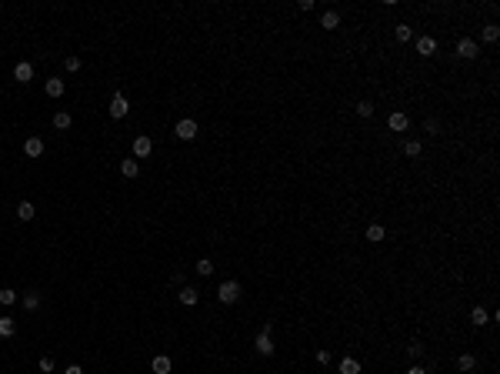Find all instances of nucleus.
<instances>
[{"label":"nucleus","mask_w":500,"mask_h":374,"mask_svg":"<svg viewBox=\"0 0 500 374\" xmlns=\"http://www.w3.org/2000/svg\"><path fill=\"white\" fill-rule=\"evenodd\" d=\"M217 297H220V304H237L240 301V281H223Z\"/></svg>","instance_id":"1"},{"label":"nucleus","mask_w":500,"mask_h":374,"mask_svg":"<svg viewBox=\"0 0 500 374\" xmlns=\"http://www.w3.org/2000/svg\"><path fill=\"white\" fill-rule=\"evenodd\" d=\"M174 134L180 137V141H194L197 137V120H190V117H183V120H177V127H174Z\"/></svg>","instance_id":"2"},{"label":"nucleus","mask_w":500,"mask_h":374,"mask_svg":"<svg viewBox=\"0 0 500 374\" xmlns=\"http://www.w3.org/2000/svg\"><path fill=\"white\" fill-rule=\"evenodd\" d=\"M477 54H480V47H477L474 37H464L460 44H457V57H464V60H474Z\"/></svg>","instance_id":"3"},{"label":"nucleus","mask_w":500,"mask_h":374,"mask_svg":"<svg viewBox=\"0 0 500 374\" xmlns=\"http://www.w3.org/2000/svg\"><path fill=\"white\" fill-rule=\"evenodd\" d=\"M127 111H130L127 97H124V94H113V100H110V117L120 120V117H127Z\"/></svg>","instance_id":"4"},{"label":"nucleus","mask_w":500,"mask_h":374,"mask_svg":"<svg viewBox=\"0 0 500 374\" xmlns=\"http://www.w3.org/2000/svg\"><path fill=\"white\" fill-rule=\"evenodd\" d=\"M150 151H153V141L147 134L134 137V157H150Z\"/></svg>","instance_id":"5"},{"label":"nucleus","mask_w":500,"mask_h":374,"mask_svg":"<svg viewBox=\"0 0 500 374\" xmlns=\"http://www.w3.org/2000/svg\"><path fill=\"white\" fill-rule=\"evenodd\" d=\"M254 348H257V354H263V358H270L274 354V341H270V334H257V341H254Z\"/></svg>","instance_id":"6"},{"label":"nucleus","mask_w":500,"mask_h":374,"mask_svg":"<svg viewBox=\"0 0 500 374\" xmlns=\"http://www.w3.org/2000/svg\"><path fill=\"white\" fill-rule=\"evenodd\" d=\"M150 367H153V374H170L174 371V361L167 358V354H157V358L150 361Z\"/></svg>","instance_id":"7"},{"label":"nucleus","mask_w":500,"mask_h":374,"mask_svg":"<svg viewBox=\"0 0 500 374\" xmlns=\"http://www.w3.org/2000/svg\"><path fill=\"white\" fill-rule=\"evenodd\" d=\"M177 301H180L183 308H194V304L200 301V294L194 291V287H180V291H177Z\"/></svg>","instance_id":"8"},{"label":"nucleus","mask_w":500,"mask_h":374,"mask_svg":"<svg viewBox=\"0 0 500 374\" xmlns=\"http://www.w3.org/2000/svg\"><path fill=\"white\" fill-rule=\"evenodd\" d=\"M387 124H390V130H397V134H404L410 120H407V114H404V111H394V114H390V120H387Z\"/></svg>","instance_id":"9"},{"label":"nucleus","mask_w":500,"mask_h":374,"mask_svg":"<svg viewBox=\"0 0 500 374\" xmlns=\"http://www.w3.org/2000/svg\"><path fill=\"white\" fill-rule=\"evenodd\" d=\"M24 154L27 157H40V154H44V141H40V137H27L24 141Z\"/></svg>","instance_id":"10"},{"label":"nucleus","mask_w":500,"mask_h":374,"mask_svg":"<svg viewBox=\"0 0 500 374\" xmlns=\"http://www.w3.org/2000/svg\"><path fill=\"white\" fill-rule=\"evenodd\" d=\"M320 27H324V30H337V27H340V14H337V10H327V14L320 17Z\"/></svg>","instance_id":"11"},{"label":"nucleus","mask_w":500,"mask_h":374,"mask_svg":"<svg viewBox=\"0 0 500 374\" xmlns=\"http://www.w3.org/2000/svg\"><path fill=\"white\" fill-rule=\"evenodd\" d=\"M434 50H437V40H434V37H417V54L430 57Z\"/></svg>","instance_id":"12"},{"label":"nucleus","mask_w":500,"mask_h":374,"mask_svg":"<svg viewBox=\"0 0 500 374\" xmlns=\"http://www.w3.org/2000/svg\"><path fill=\"white\" fill-rule=\"evenodd\" d=\"M120 174H124V177H137V174H140V164H137L134 157L120 160Z\"/></svg>","instance_id":"13"},{"label":"nucleus","mask_w":500,"mask_h":374,"mask_svg":"<svg viewBox=\"0 0 500 374\" xmlns=\"http://www.w3.org/2000/svg\"><path fill=\"white\" fill-rule=\"evenodd\" d=\"M44 90H47V97H60V94H64V80H60V77H50L47 84H44Z\"/></svg>","instance_id":"14"},{"label":"nucleus","mask_w":500,"mask_h":374,"mask_svg":"<svg viewBox=\"0 0 500 374\" xmlns=\"http://www.w3.org/2000/svg\"><path fill=\"white\" fill-rule=\"evenodd\" d=\"M14 77L20 80V84H27V80L33 77V67L27 64V60H24V64H17V67H14Z\"/></svg>","instance_id":"15"},{"label":"nucleus","mask_w":500,"mask_h":374,"mask_svg":"<svg viewBox=\"0 0 500 374\" xmlns=\"http://www.w3.org/2000/svg\"><path fill=\"white\" fill-rule=\"evenodd\" d=\"M33 214H37V211H33L30 200H20V204H17V217H20V221H33Z\"/></svg>","instance_id":"16"},{"label":"nucleus","mask_w":500,"mask_h":374,"mask_svg":"<svg viewBox=\"0 0 500 374\" xmlns=\"http://www.w3.org/2000/svg\"><path fill=\"white\" fill-rule=\"evenodd\" d=\"M337 367H340V374H360V361L357 358H343Z\"/></svg>","instance_id":"17"},{"label":"nucleus","mask_w":500,"mask_h":374,"mask_svg":"<svg viewBox=\"0 0 500 374\" xmlns=\"http://www.w3.org/2000/svg\"><path fill=\"white\" fill-rule=\"evenodd\" d=\"M17 334V321L14 318H0V337H14Z\"/></svg>","instance_id":"18"},{"label":"nucleus","mask_w":500,"mask_h":374,"mask_svg":"<svg viewBox=\"0 0 500 374\" xmlns=\"http://www.w3.org/2000/svg\"><path fill=\"white\" fill-rule=\"evenodd\" d=\"M470 321H474L477 327H484V324H490V314H487L484 308H474V311H470Z\"/></svg>","instance_id":"19"},{"label":"nucleus","mask_w":500,"mask_h":374,"mask_svg":"<svg viewBox=\"0 0 500 374\" xmlns=\"http://www.w3.org/2000/svg\"><path fill=\"white\" fill-rule=\"evenodd\" d=\"M54 127L57 130H67V127H70V114H67V111H57L54 114Z\"/></svg>","instance_id":"20"},{"label":"nucleus","mask_w":500,"mask_h":374,"mask_svg":"<svg viewBox=\"0 0 500 374\" xmlns=\"http://www.w3.org/2000/svg\"><path fill=\"white\" fill-rule=\"evenodd\" d=\"M484 40H487V44H497V40H500V27L497 24H487L484 27Z\"/></svg>","instance_id":"21"},{"label":"nucleus","mask_w":500,"mask_h":374,"mask_svg":"<svg viewBox=\"0 0 500 374\" xmlns=\"http://www.w3.org/2000/svg\"><path fill=\"white\" fill-rule=\"evenodd\" d=\"M383 234H387V231H383L380 224H370V227H367V241H373V244H377V241H383Z\"/></svg>","instance_id":"22"},{"label":"nucleus","mask_w":500,"mask_h":374,"mask_svg":"<svg viewBox=\"0 0 500 374\" xmlns=\"http://www.w3.org/2000/svg\"><path fill=\"white\" fill-rule=\"evenodd\" d=\"M457 367H460V371H474V367H477V358H474V354H460Z\"/></svg>","instance_id":"23"},{"label":"nucleus","mask_w":500,"mask_h":374,"mask_svg":"<svg viewBox=\"0 0 500 374\" xmlns=\"http://www.w3.org/2000/svg\"><path fill=\"white\" fill-rule=\"evenodd\" d=\"M420 151H424L420 141H407L404 144V154H407V157H420Z\"/></svg>","instance_id":"24"},{"label":"nucleus","mask_w":500,"mask_h":374,"mask_svg":"<svg viewBox=\"0 0 500 374\" xmlns=\"http://www.w3.org/2000/svg\"><path fill=\"white\" fill-rule=\"evenodd\" d=\"M194 271H197V274H204V278H210V274H214V264L207 261V257H200V261H197V267H194Z\"/></svg>","instance_id":"25"},{"label":"nucleus","mask_w":500,"mask_h":374,"mask_svg":"<svg viewBox=\"0 0 500 374\" xmlns=\"http://www.w3.org/2000/svg\"><path fill=\"white\" fill-rule=\"evenodd\" d=\"M24 308H27V311H37V308H40V294H37V291L24 294Z\"/></svg>","instance_id":"26"},{"label":"nucleus","mask_w":500,"mask_h":374,"mask_svg":"<svg viewBox=\"0 0 500 374\" xmlns=\"http://www.w3.org/2000/svg\"><path fill=\"white\" fill-rule=\"evenodd\" d=\"M357 114H360V117H373V104L370 100H360L357 104Z\"/></svg>","instance_id":"27"},{"label":"nucleus","mask_w":500,"mask_h":374,"mask_svg":"<svg viewBox=\"0 0 500 374\" xmlns=\"http://www.w3.org/2000/svg\"><path fill=\"white\" fill-rule=\"evenodd\" d=\"M14 301H17V291L4 287V291H0V304H14Z\"/></svg>","instance_id":"28"},{"label":"nucleus","mask_w":500,"mask_h":374,"mask_svg":"<svg viewBox=\"0 0 500 374\" xmlns=\"http://www.w3.org/2000/svg\"><path fill=\"white\" fill-rule=\"evenodd\" d=\"M394 33H397V40H400V44L413 37V30H410V27H404V24H400V27H397V30H394Z\"/></svg>","instance_id":"29"},{"label":"nucleus","mask_w":500,"mask_h":374,"mask_svg":"<svg viewBox=\"0 0 500 374\" xmlns=\"http://www.w3.org/2000/svg\"><path fill=\"white\" fill-rule=\"evenodd\" d=\"M330 361H333V354H330V351H324V348H320V351H317V364L324 367V364H330Z\"/></svg>","instance_id":"30"},{"label":"nucleus","mask_w":500,"mask_h":374,"mask_svg":"<svg viewBox=\"0 0 500 374\" xmlns=\"http://www.w3.org/2000/svg\"><path fill=\"white\" fill-rule=\"evenodd\" d=\"M64 67H67L70 74H77V71H80V57H67V60H64Z\"/></svg>","instance_id":"31"},{"label":"nucleus","mask_w":500,"mask_h":374,"mask_svg":"<svg viewBox=\"0 0 500 374\" xmlns=\"http://www.w3.org/2000/svg\"><path fill=\"white\" fill-rule=\"evenodd\" d=\"M40 371H44V374L54 371V358H40Z\"/></svg>","instance_id":"32"},{"label":"nucleus","mask_w":500,"mask_h":374,"mask_svg":"<svg viewBox=\"0 0 500 374\" xmlns=\"http://www.w3.org/2000/svg\"><path fill=\"white\" fill-rule=\"evenodd\" d=\"M407 354H410V358H420L424 348H420V344H410V348H407Z\"/></svg>","instance_id":"33"},{"label":"nucleus","mask_w":500,"mask_h":374,"mask_svg":"<svg viewBox=\"0 0 500 374\" xmlns=\"http://www.w3.org/2000/svg\"><path fill=\"white\" fill-rule=\"evenodd\" d=\"M64 374H84V371H80V364H70V367H67Z\"/></svg>","instance_id":"34"},{"label":"nucleus","mask_w":500,"mask_h":374,"mask_svg":"<svg viewBox=\"0 0 500 374\" xmlns=\"http://www.w3.org/2000/svg\"><path fill=\"white\" fill-rule=\"evenodd\" d=\"M407 374H427V371H424L420 364H413V367H410V371H407Z\"/></svg>","instance_id":"35"}]
</instances>
